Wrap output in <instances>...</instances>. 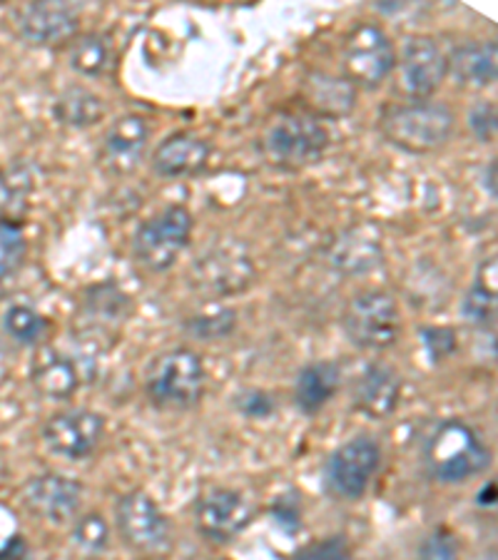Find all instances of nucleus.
Listing matches in <instances>:
<instances>
[{
	"label": "nucleus",
	"instance_id": "1a4fd4ad",
	"mask_svg": "<svg viewBox=\"0 0 498 560\" xmlns=\"http://www.w3.org/2000/svg\"><path fill=\"white\" fill-rule=\"evenodd\" d=\"M382 468V448L371 436H355L327 458L324 489L337 501H359Z\"/></svg>",
	"mask_w": 498,
	"mask_h": 560
},
{
	"label": "nucleus",
	"instance_id": "c9c22d12",
	"mask_svg": "<svg viewBox=\"0 0 498 560\" xmlns=\"http://www.w3.org/2000/svg\"><path fill=\"white\" fill-rule=\"evenodd\" d=\"M468 128L478 142H494L496 138V107L494 103H478L468 113Z\"/></svg>",
	"mask_w": 498,
	"mask_h": 560
},
{
	"label": "nucleus",
	"instance_id": "f3484780",
	"mask_svg": "<svg viewBox=\"0 0 498 560\" xmlns=\"http://www.w3.org/2000/svg\"><path fill=\"white\" fill-rule=\"evenodd\" d=\"M83 501V489L76 478L62 474H40L25 486V505L48 523H68L76 518Z\"/></svg>",
	"mask_w": 498,
	"mask_h": 560
},
{
	"label": "nucleus",
	"instance_id": "cd10ccee",
	"mask_svg": "<svg viewBox=\"0 0 498 560\" xmlns=\"http://www.w3.org/2000/svg\"><path fill=\"white\" fill-rule=\"evenodd\" d=\"M3 327L18 341V345L31 347L45 339V334L50 329V322L45 319L38 310H33V306L15 304L5 312Z\"/></svg>",
	"mask_w": 498,
	"mask_h": 560
},
{
	"label": "nucleus",
	"instance_id": "39448f33",
	"mask_svg": "<svg viewBox=\"0 0 498 560\" xmlns=\"http://www.w3.org/2000/svg\"><path fill=\"white\" fill-rule=\"evenodd\" d=\"M193 212L185 205L162 207L132 234V255L148 272H165L193 240Z\"/></svg>",
	"mask_w": 498,
	"mask_h": 560
},
{
	"label": "nucleus",
	"instance_id": "4be33fe9",
	"mask_svg": "<svg viewBox=\"0 0 498 560\" xmlns=\"http://www.w3.org/2000/svg\"><path fill=\"white\" fill-rule=\"evenodd\" d=\"M341 386V369L334 361H312L297 376L294 404L304 417H314L337 396Z\"/></svg>",
	"mask_w": 498,
	"mask_h": 560
},
{
	"label": "nucleus",
	"instance_id": "ddd939ff",
	"mask_svg": "<svg viewBox=\"0 0 498 560\" xmlns=\"http://www.w3.org/2000/svg\"><path fill=\"white\" fill-rule=\"evenodd\" d=\"M105 433V419L90 409H68L43 423V444L50 454L68 460H83L95 454Z\"/></svg>",
	"mask_w": 498,
	"mask_h": 560
},
{
	"label": "nucleus",
	"instance_id": "c85d7f7f",
	"mask_svg": "<svg viewBox=\"0 0 498 560\" xmlns=\"http://www.w3.org/2000/svg\"><path fill=\"white\" fill-rule=\"evenodd\" d=\"M464 316H468L474 324H491L496 316V272L486 279L484 265L478 269L476 284L466 294Z\"/></svg>",
	"mask_w": 498,
	"mask_h": 560
},
{
	"label": "nucleus",
	"instance_id": "9b49d317",
	"mask_svg": "<svg viewBox=\"0 0 498 560\" xmlns=\"http://www.w3.org/2000/svg\"><path fill=\"white\" fill-rule=\"evenodd\" d=\"M252 521H255V509L238 489L212 486L197 495L195 523L199 533L215 544H230Z\"/></svg>",
	"mask_w": 498,
	"mask_h": 560
},
{
	"label": "nucleus",
	"instance_id": "a211bd4d",
	"mask_svg": "<svg viewBox=\"0 0 498 560\" xmlns=\"http://www.w3.org/2000/svg\"><path fill=\"white\" fill-rule=\"evenodd\" d=\"M402 401V376L386 364H369L355 378L351 404L369 419H389Z\"/></svg>",
	"mask_w": 498,
	"mask_h": 560
},
{
	"label": "nucleus",
	"instance_id": "e433bc0d",
	"mask_svg": "<svg viewBox=\"0 0 498 560\" xmlns=\"http://www.w3.org/2000/svg\"><path fill=\"white\" fill-rule=\"evenodd\" d=\"M271 516H275V521L285 530L294 533L299 528V521H302V511H299V503L294 499L282 495V499H277V503L271 505Z\"/></svg>",
	"mask_w": 498,
	"mask_h": 560
},
{
	"label": "nucleus",
	"instance_id": "6ab92c4d",
	"mask_svg": "<svg viewBox=\"0 0 498 560\" xmlns=\"http://www.w3.org/2000/svg\"><path fill=\"white\" fill-rule=\"evenodd\" d=\"M302 101L304 107L320 117H329V120H341L355 113L357 107V88L349 83L344 75H332L324 70H310L302 83Z\"/></svg>",
	"mask_w": 498,
	"mask_h": 560
},
{
	"label": "nucleus",
	"instance_id": "2f4dec72",
	"mask_svg": "<svg viewBox=\"0 0 498 560\" xmlns=\"http://www.w3.org/2000/svg\"><path fill=\"white\" fill-rule=\"evenodd\" d=\"M419 560H461L456 536L449 528L431 530L419 546Z\"/></svg>",
	"mask_w": 498,
	"mask_h": 560
},
{
	"label": "nucleus",
	"instance_id": "c756f323",
	"mask_svg": "<svg viewBox=\"0 0 498 560\" xmlns=\"http://www.w3.org/2000/svg\"><path fill=\"white\" fill-rule=\"evenodd\" d=\"M234 327H238L234 310H220L215 314H199L195 319H187V331L202 341L224 339L234 331Z\"/></svg>",
	"mask_w": 498,
	"mask_h": 560
},
{
	"label": "nucleus",
	"instance_id": "f704fd0d",
	"mask_svg": "<svg viewBox=\"0 0 498 560\" xmlns=\"http://www.w3.org/2000/svg\"><path fill=\"white\" fill-rule=\"evenodd\" d=\"M294 560H355L349 546L341 538H327L299 550Z\"/></svg>",
	"mask_w": 498,
	"mask_h": 560
},
{
	"label": "nucleus",
	"instance_id": "6e6552de",
	"mask_svg": "<svg viewBox=\"0 0 498 560\" xmlns=\"http://www.w3.org/2000/svg\"><path fill=\"white\" fill-rule=\"evenodd\" d=\"M396 50L389 35L374 23H359L341 48L344 78L355 88L377 90L394 72Z\"/></svg>",
	"mask_w": 498,
	"mask_h": 560
},
{
	"label": "nucleus",
	"instance_id": "aec40b11",
	"mask_svg": "<svg viewBox=\"0 0 498 560\" xmlns=\"http://www.w3.org/2000/svg\"><path fill=\"white\" fill-rule=\"evenodd\" d=\"M324 257H327V265L334 272L344 277H359L382 267L384 249L379 245V240L371 237L367 230L355 228L341 232L327 247V252H324Z\"/></svg>",
	"mask_w": 498,
	"mask_h": 560
},
{
	"label": "nucleus",
	"instance_id": "473e14b6",
	"mask_svg": "<svg viewBox=\"0 0 498 560\" xmlns=\"http://www.w3.org/2000/svg\"><path fill=\"white\" fill-rule=\"evenodd\" d=\"M232 404L247 419H267L275 413V399H271V394L262 392V388H242Z\"/></svg>",
	"mask_w": 498,
	"mask_h": 560
},
{
	"label": "nucleus",
	"instance_id": "f257e3e1",
	"mask_svg": "<svg viewBox=\"0 0 498 560\" xmlns=\"http://www.w3.org/2000/svg\"><path fill=\"white\" fill-rule=\"evenodd\" d=\"M456 130V115L449 105L414 101L386 107L379 117V132L394 148L412 155H429L441 150Z\"/></svg>",
	"mask_w": 498,
	"mask_h": 560
},
{
	"label": "nucleus",
	"instance_id": "dca6fc26",
	"mask_svg": "<svg viewBox=\"0 0 498 560\" xmlns=\"http://www.w3.org/2000/svg\"><path fill=\"white\" fill-rule=\"evenodd\" d=\"M212 158V144L193 130H177L167 135L152 150L150 167L162 179H183L205 173Z\"/></svg>",
	"mask_w": 498,
	"mask_h": 560
},
{
	"label": "nucleus",
	"instance_id": "f03ea898",
	"mask_svg": "<svg viewBox=\"0 0 498 560\" xmlns=\"http://www.w3.org/2000/svg\"><path fill=\"white\" fill-rule=\"evenodd\" d=\"M424 460L441 483H464L491 466V451L482 436L459 419L441 421L424 444Z\"/></svg>",
	"mask_w": 498,
	"mask_h": 560
},
{
	"label": "nucleus",
	"instance_id": "0eeeda50",
	"mask_svg": "<svg viewBox=\"0 0 498 560\" xmlns=\"http://www.w3.org/2000/svg\"><path fill=\"white\" fill-rule=\"evenodd\" d=\"M396 88L409 101H431L449 75V60L431 35H406L396 50Z\"/></svg>",
	"mask_w": 498,
	"mask_h": 560
},
{
	"label": "nucleus",
	"instance_id": "5701e85b",
	"mask_svg": "<svg viewBox=\"0 0 498 560\" xmlns=\"http://www.w3.org/2000/svg\"><path fill=\"white\" fill-rule=\"evenodd\" d=\"M31 382L45 399L68 401L78 392L80 374L72 359L56 354V351H45V354L35 359Z\"/></svg>",
	"mask_w": 498,
	"mask_h": 560
},
{
	"label": "nucleus",
	"instance_id": "20e7f679",
	"mask_svg": "<svg viewBox=\"0 0 498 560\" xmlns=\"http://www.w3.org/2000/svg\"><path fill=\"white\" fill-rule=\"evenodd\" d=\"M329 130L310 113H282L262 135V152L269 165L302 170L316 165L329 150Z\"/></svg>",
	"mask_w": 498,
	"mask_h": 560
},
{
	"label": "nucleus",
	"instance_id": "2eb2a0df",
	"mask_svg": "<svg viewBox=\"0 0 498 560\" xmlns=\"http://www.w3.org/2000/svg\"><path fill=\"white\" fill-rule=\"evenodd\" d=\"M150 122L144 115L128 113L111 122L100 140V162L113 175H130L148 152L150 144Z\"/></svg>",
	"mask_w": 498,
	"mask_h": 560
},
{
	"label": "nucleus",
	"instance_id": "4c0bfd02",
	"mask_svg": "<svg viewBox=\"0 0 498 560\" xmlns=\"http://www.w3.org/2000/svg\"><path fill=\"white\" fill-rule=\"evenodd\" d=\"M486 192L496 197V162L491 160V165L486 167Z\"/></svg>",
	"mask_w": 498,
	"mask_h": 560
},
{
	"label": "nucleus",
	"instance_id": "f8f14e48",
	"mask_svg": "<svg viewBox=\"0 0 498 560\" xmlns=\"http://www.w3.org/2000/svg\"><path fill=\"white\" fill-rule=\"evenodd\" d=\"M193 277L197 287L205 292L228 296L240 294L255 279V265H252L250 252L240 242H220V245L207 247L202 255L195 259Z\"/></svg>",
	"mask_w": 498,
	"mask_h": 560
},
{
	"label": "nucleus",
	"instance_id": "72a5a7b5",
	"mask_svg": "<svg viewBox=\"0 0 498 560\" xmlns=\"http://www.w3.org/2000/svg\"><path fill=\"white\" fill-rule=\"evenodd\" d=\"M421 339H424V347H427V354L431 357L433 364H439L443 357L454 354L456 351L454 329H447V327L421 329Z\"/></svg>",
	"mask_w": 498,
	"mask_h": 560
},
{
	"label": "nucleus",
	"instance_id": "393cba45",
	"mask_svg": "<svg viewBox=\"0 0 498 560\" xmlns=\"http://www.w3.org/2000/svg\"><path fill=\"white\" fill-rule=\"evenodd\" d=\"M70 68L83 78H103L115 62V45L107 33H85L70 43Z\"/></svg>",
	"mask_w": 498,
	"mask_h": 560
},
{
	"label": "nucleus",
	"instance_id": "9d476101",
	"mask_svg": "<svg viewBox=\"0 0 498 560\" xmlns=\"http://www.w3.org/2000/svg\"><path fill=\"white\" fill-rule=\"evenodd\" d=\"M115 526L125 546L142 556H160L170 550V523L150 493L132 489L115 503Z\"/></svg>",
	"mask_w": 498,
	"mask_h": 560
},
{
	"label": "nucleus",
	"instance_id": "bb28decb",
	"mask_svg": "<svg viewBox=\"0 0 498 560\" xmlns=\"http://www.w3.org/2000/svg\"><path fill=\"white\" fill-rule=\"evenodd\" d=\"M25 255H28V240L23 222L0 217V284L21 272Z\"/></svg>",
	"mask_w": 498,
	"mask_h": 560
},
{
	"label": "nucleus",
	"instance_id": "a878e982",
	"mask_svg": "<svg viewBox=\"0 0 498 560\" xmlns=\"http://www.w3.org/2000/svg\"><path fill=\"white\" fill-rule=\"evenodd\" d=\"M35 189V170L25 162H11L0 167V217L18 220L25 210V202Z\"/></svg>",
	"mask_w": 498,
	"mask_h": 560
},
{
	"label": "nucleus",
	"instance_id": "412c9836",
	"mask_svg": "<svg viewBox=\"0 0 498 560\" xmlns=\"http://www.w3.org/2000/svg\"><path fill=\"white\" fill-rule=\"evenodd\" d=\"M449 72L461 88L486 90L496 83L498 58L494 40H471L451 50Z\"/></svg>",
	"mask_w": 498,
	"mask_h": 560
},
{
	"label": "nucleus",
	"instance_id": "4468645a",
	"mask_svg": "<svg viewBox=\"0 0 498 560\" xmlns=\"http://www.w3.org/2000/svg\"><path fill=\"white\" fill-rule=\"evenodd\" d=\"M83 8L76 3H28L15 13V31L35 48L66 45L78 38Z\"/></svg>",
	"mask_w": 498,
	"mask_h": 560
},
{
	"label": "nucleus",
	"instance_id": "b1692460",
	"mask_svg": "<svg viewBox=\"0 0 498 560\" xmlns=\"http://www.w3.org/2000/svg\"><path fill=\"white\" fill-rule=\"evenodd\" d=\"M53 115L60 125L72 130H85L93 128L105 117V101L90 88L83 85H70L62 90L60 97L53 105Z\"/></svg>",
	"mask_w": 498,
	"mask_h": 560
},
{
	"label": "nucleus",
	"instance_id": "7ed1b4c3",
	"mask_svg": "<svg viewBox=\"0 0 498 560\" xmlns=\"http://www.w3.org/2000/svg\"><path fill=\"white\" fill-rule=\"evenodd\" d=\"M207 369L202 357L193 349L177 347L162 351L144 372V392L158 409L185 411L205 396Z\"/></svg>",
	"mask_w": 498,
	"mask_h": 560
},
{
	"label": "nucleus",
	"instance_id": "7c9ffc66",
	"mask_svg": "<svg viewBox=\"0 0 498 560\" xmlns=\"http://www.w3.org/2000/svg\"><path fill=\"white\" fill-rule=\"evenodd\" d=\"M72 536H76V544L85 548L88 553H100L107 546V523L100 513H90V516H83L76 523Z\"/></svg>",
	"mask_w": 498,
	"mask_h": 560
},
{
	"label": "nucleus",
	"instance_id": "423d86ee",
	"mask_svg": "<svg viewBox=\"0 0 498 560\" xmlns=\"http://www.w3.org/2000/svg\"><path fill=\"white\" fill-rule=\"evenodd\" d=\"M341 327L357 349L384 351L392 349L402 337V312L389 292L364 289L349 300Z\"/></svg>",
	"mask_w": 498,
	"mask_h": 560
}]
</instances>
